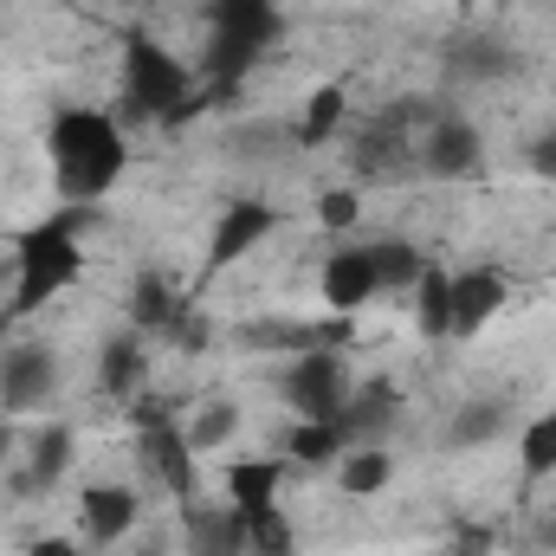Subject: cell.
<instances>
[{
    "mask_svg": "<svg viewBox=\"0 0 556 556\" xmlns=\"http://www.w3.org/2000/svg\"><path fill=\"white\" fill-rule=\"evenodd\" d=\"M46 162H52V188L59 201L72 207H98L117 181H124V162H130V142L117 130L111 111H91V104H65L46 130Z\"/></svg>",
    "mask_w": 556,
    "mask_h": 556,
    "instance_id": "cell-1",
    "label": "cell"
},
{
    "mask_svg": "<svg viewBox=\"0 0 556 556\" xmlns=\"http://www.w3.org/2000/svg\"><path fill=\"white\" fill-rule=\"evenodd\" d=\"M285 20H278V0H214L207 7V52H201V78L207 91H233L266 52L278 46Z\"/></svg>",
    "mask_w": 556,
    "mask_h": 556,
    "instance_id": "cell-2",
    "label": "cell"
},
{
    "mask_svg": "<svg viewBox=\"0 0 556 556\" xmlns=\"http://www.w3.org/2000/svg\"><path fill=\"white\" fill-rule=\"evenodd\" d=\"M91 227V207H59L52 220L20 233V285H13V311H39L46 298H59L65 285H78L85 273V247L78 233Z\"/></svg>",
    "mask_w": 556,
    "mask_h": 556,
    "instance_id": "cell-3",
    "label": "cell"
},
{
    "mask_svg": "<svg viewBox=\"0 0 556 556\" xmlns=\"http://www.w3.org/2000/svg\"><path fill=\"white\" fill-rule=\"evenodd\" d=\"M124 111L130 117H155V124H188L201 111V91H194V72L155 46L149 33H130L124 39Z\"/></svg>",
    "mask_w": 556,
    "mask_h": 556,
    "instance_id": "cell-4",
    "label": "cell"
},
{
    "mask_svg": "<svg viewBox=\"0 0 556 556\" xmlns=\"http://www.w3.org/2000/svg\"><path fill=\"white\" fill-rule=\"evenodd\" d=\"M350 395H356V376L343 350H298V363L285 369V408L298 420H337Z\"/></svg>",
    "mask_w": 556,
    "mask_h": 556,
    "instance_id": "cell-5",
    "label": "cell"
},
{
    "mask_svg": "<svg viewBox=\"0 0 556 556\" xmlns=\"http://www.w3.org/2000/svg\"><path fill=\"white\" fill-rule=\"evenodd\" d=\"M137 446H142V466H149L175 498L194 492V446H188V427H175L162 408H137Z\"/></svg>",
    "mask_w": 556,
    "mask_h": 556,
    "instance_id": "cell-6",
    "label": "cell"
},
{
    "mask_svg": "<svg viewBox=\"0 0 556 556\" xmlns=\"http://www.w3.org/2000/svg\"><path fill=\"white\" fill-rule=\"evenodd\" d=\"M52 395H59V356H52L46 343H20V350L0 356V402H7L13 415H33V408H46Z\"/></svg>",
    "mask_w": 556,
    "mask_h": 556,
    "instance_id": "cell-7",
    "label": "cell"
},
{
    "mask_svg": "<svg viewBox=\"0 0 556 556\" xmlns=\"http://www.w3.org/2000/svg\"><path fill=\"white\" fill-rule=\"evenodd\" d=\"M273 227H278V214L266 207V201H227L220 220H214V240H207V278L227 273L233 260H247Z\"/></svg>",
    "mask_w": 556,
    "mask_h": 556,
    "instance_id": "cell-8",
    "label": "cell"
},
{
    "mask_svg": "<svg viewBox=\"0 0 556 556\" xmlns=\"http://www.w3.org/2000/svg\"><path fill=\"white\" fill-rule=\"evenodd\" d=\"M420 104H395L389 117H376L363 137H356V175L363 181H402L408 168V117Z\"/></svg>",
    "mask_w": 556,
    "mask_h": 556,
    "instance_id": "cell-9",
    "label": "cell"
},
{
    "mask_svg": "<svg viewBox=\"0 0 556 556\" xmlns=\"http://www.w3.org/2000/svg\"><path fill=\"white\" fill-rule=\"evenodd\" d=\"M479 155H485L479 130H472L466 117H453V111H440V117L427 124V137H420V168H427V175H440V181L472 175V168H479Z\"/></svg>",
    "mask_w": 556,
    "mask_h": 556,
    "instance_id": "cell-10",
    "label": "cell"
},
{
    "mask_svg": "<svg viewBox=\"0 0 556 556\" xmlns=\"http://www.w3.org/2000/svg\"><path fill=\"white\" fill-rule=\"evenodd\" d=\"M505 298H511V278L498 273V266H466V273H453V337H479V330L505 311Z\"/></svg>",
    "mask_w": 556,
    "mask_h": 556,
    "instance_id": "cell-11",
    "label": "cell"
},
{
    "mask_svg": "<svg viewBox=\"0 0 556 556\" xmlns=\"http://www.w3.org/2000/svg\"><path fill=\"white\" fill-rule=\"evenodd\" d=\"M440 65H446V78H459V85H498V78L518 72V52H511L498 33H459V39H446Z\"/></svg>",
    "mask_w": 556,
    "mask_h": 556,
    "instance_id": "cell-12",
    "label": "cell"
},
{
    "mask_svg": "<svg viewBox=\"0 0 556 556\" xmlns=\"http://www.w3.org/2000/svg\"><path fill=\"white\" fill-rule=\"evenodd\" d=\"M181 551L188 556H247V511L240 505H188L181 518Z\"/></svg>",
    "mask_w": 556,
    "mask_h": 556,
    "instance_id": "cell-13",
    "label": "cell"
},
{
    "mask_svg": "<svg viewBox=\"0 0 556 556\" xmlns=\"http://www.w3.org/2000/svg\"><path fill=\"white\" fill-rule=\"evenodd\" d=\"M78 525H85V538H91L98 551L124 544V538L137 531V492H130V485H85V492H78Z\"/></svg>",
    "mask_w": 556,
    "mask_h": 556,
    "instance_id": "cell-14",
    "label": "cell"
},
{
    "mask_svg": "<svg viewBox=\"0 0 556 556\" xmlns=\"http://www.w3.org/2000/svg\"><path fill=\"white\" fill-rule=\"evenodd\" d=\"M72 453H78V440H72V427H39L33 440H26V472H20V498H39V492H52L65 472H72Z\"/></svg>",
    "mask_w": 556,
    "mask_h": 556,
    "instance_id": "cell-15",
    "label": "cell"
},
{
    "mask_svg": "<svg viewBox=\"0 0 556 556\" xmlns=\"http://www.w3.org/2000/svg\"><path fill=\"white\" fill-rule=\"evenodd\" d=\"M324 304L330 311H363L369 298H376V266H369V247H337L330 260H324Z\"/></svg>",
    "mask_w": 556,
    "mask_h": 556,
    "instance_id": "cell-16",
    "label": "cell"
},
{
    "mask_svg": "<svg viewBox=\"0 0 556 556\" xmlns=\"http://www.w3.org/2000/svg\"><path fill=\"white\" fill-rule=\"evenodd\" d=\"M395 415H402V389L395 382H369V389L350 395V408L337 415V427H343L350 446H382V433L395 427Z\"/></svg>",
    "mask_w": 556,
    "mask_h": 556,
    "instance_id": "cell-17",
    "label": "cell"
},
{
    "mask_svg": "<svg viewBox=\"0 0 556 556\" xmlns=\"http://www.w3.org/2000/svg\"><path fill=\"white\" fill-rule=\"evenodd\" d=\"M142 382H149V356H142V330H111L104 350H98V389L111 402H130Z\"/></svg>",
    "mask_w": 556,
    "mask_h": 556,
    "instance_id": "cell-18",
    "label": "cell"
},
{
    "mask_svg": "<svg viewBox=\"0 0 556 556\" xmlns=\"http://www.w3.org/2000/svg\"><path fill=\"white\" fill-rule=\"evenodd\" d=\"M278 485H285V466L278 459H240V466H227V505H240L247 518L253 511H273Z\"/></svg>",
    "mask_w": 556,
    "mask_h": 556,
    "instance_id": "cell-19",
    "label": "cell"
},
{
    "mask_svg": "<svg viewBox=\"0 0 556 556\" xmlns=\"http://www.w3.org/2000/svg\"><path fill=\"white\" fill-rule=\"evenodd\" d=\"M175 317H181V298H175V278L168 273H137L130 285V330H175Z\"/></svg>",
    "mask_w": 556,
    "mask_h": 556,
    "instance_id": "cell-20",
    "label": "cell"
},
{
    "mask_svg": "<svg viewBox=\"0 0 556 556\" xmlns=\"http://www.w3.org/2000/svg\"><path fill=\"white\" fill-rule=\"evenodd\" d=\"M343 124H350V91L343 85H317L311 104H304V117H298V149H324Z\"/></svg>",
    "mask_w": 556,
    "mask_h": 556,
    "instance_id": "cell-21",
    "label": "cell"
},
{
    "mask_svg": "<svg viewBox=\"0 0 556 556\" xmlns=\"http://www.w3.org/2000/svg\"><path fill=\"white\" fill-rule=\"evenodd\" d=\"M389 479H395V459H389V446H350V453L337 459V485H343L350 498H376Z\"/></svg>",
    "mask_w": 556,
    "mask_h": 556,
    "instance_id": "cell-22",
    "label": "cell"
},
{
    "mask_svg": "<svg viewBox=\"0 0 556 556\" xmlns=\"http://www.w3.org/2000/svg\"><path fill=\"white\" fill-rule=\"evenodd\" d=\"M369 266H376V291H415L420 273H427V253L415 240H376Z\"/></svg>",
    "mask_w": 556,
    "mask_h": 556,
    "instance_id": "cell-23",
    "label": "cell"
},
{
    "mask_svg": "<svg viewBox=\"0 0 556 556\" xmlns=\"http://www.w3.org/2000/svg\"><path fill=\"white\" fill-rule=\"evenodd\" d=\"M415 324H420V337H453V273H446V266H427V273H420Z\"/></svg>",
    "mask_w": 556,
    "mask_h": 556,
    "instance_id": "cell-24",
    "label": "cell"
},
{
    "mask_svg": "<svg viewBox=\"0 0 556 556\" xmlns=\"http://www.w3.org/2000/svg\"><path fill=\"white\" fill-rule=\"evenodd\" d=\"M285 453H291L298 466H330V459L350 453V440H343L337 420H298V427L285 433Z\"/></svg>",
    "mask_w": 556,
    "mask_h": 556,
    "instance_id": "cell-25",
    "label": "cell"
},
{
    "mask_svg": "<svg viewBox=\"0 0 556 556\" xmlns=\"http://www.w3.org/2000/svg\"><path fill=\"white\" fill-rule=\"evenodd\" d=\"M498 433H505V402H485V395H479V402H466L459 415L446 420V446H453V453L485 446V440H498Z\"/></svg>",
    "mask_w": 556,
    "mask_h": 556,
    "instance_id": "cell-26",
    "label": "cell"
},
{
    "mask_svg": "<svg viewBox=\"0 0 556 556\" xmlns=\"http://www.w3.org/2000/svg\"><path fill=\"white\" fill-rule=\"evenodd\" d=\"M518 466H525V479H551L556 472V408L518 433Z\"/></svg>",
    "mask_w": 556,
    "mask_h": 556,
    "instance_id": "cell-27",
    "label": "cell"
},
{
    "mask_svg": "<svg viewBox=\"0 0 556 556\" xmlns=\"http://www.w3.org/2000/svg\"><path fill=\"white\" fill-rule=\"evenodd\" d=\"M247 556H298V538H291V518L285 511H253L247 518Z\"/></svg>",
    "mask_w": 556,
    "mask_h": 556,
    "instance_id": "cell-28",
    "label": "cell"
},
{
    "mask_svg": "<svg viewBox=\"0 0 556 556\" xmlns=\"http://www.w3.org/2000/svg\"><path fill=\"white\" fill-rule=\"evenodd\" d=\"M233 433H240V408H233V402H207L201 415L188 420V446H194V453H214V446H227Z\"/></svg>",
    "mask_w": 556,
    "mask_h": 556,
    "instance_id": "cell-29",
    "label": "cell"
},
{
    "mask_svg": "<svg viewBox=\"0 0 556 556\" xmlns=\"http://www.w3.org/2000/svg\"><path fill=\"white\" fill-rule=\"evenodd\" d=\"M356 214H363V194H356V188H324V194H317V220H324L330 233L356 227Z\"/></svg>",
    "mask_w": 556,
    "mask_h": 556,
    "instance_id": "cell-30",
    "label": "cell"
},
{
    "mask_svg": "<svg viewBox=\"0 0 556 556\" xmlns=\"http://www.w3.org/2000/svg\"><path fill=\"white\" fill-rule=\"evenodd\" d=\"M525 155H531V168H538L544 181H556V124H551V130H544V137H538V142H531Z\"/></svg>",
    "mask_w": 556,
    "mask_h": 556,
    "instance_id": "cell-31",
    "label": "cell"
},
{
    "mask_svg": "<svg viewBox=\"0 0 556 556\" xmlns=\"http://www.w3.org/2000/svg\"><path fill=\"white\" fill-rule=\"evenodd\" d=\"M453 556H492V538H485L479 525H466V531H459V544H453Z\"/></svg>",
    "mask_w": 556,
    "mask_h": 556,
    "instance_id": "cell-32",
    "label": "cell"
},
{
    "mask_svg": "<svg viewBox=\"0 0 556 556\" xmlns=\"http://www.w3.org/2000/svg\"><path fill=\"white\" fill-rule=\"evenodd\" d=\"M26 556H85V551H78L72 538H33V551Z\"/></svg>",
    "mask_w": 556,
    "mask_h": 556,
    "instance_id": "cell-33",
    "label": "cell"
},
{
    "mask_svg": "<svg viewBox=\"0 0 556 556\" xmlns=\"http://www.w3.org/2000/svg\"><path fill=\"white\" fill-rule=\"evenodd\" d=\"M538 544H544V551H556V518H544V525H538Z\"/></svg>",
    "mask_w": 556,
    "mask_h": 556,
    "instance_id": "cell-34",
    "label": "cell"
},
{
    "mask_svg": "<svg viewBox=\"0 0 556 556\" xmlns=\"http://www.w3.org/2000/svg\"><path fill=\"white\" fill-rule=\"evenodd\" d=\"M7 453H13V427H0V466H7Z\"/></svg>",
    "mask_w": 556,
    "mask_h": 556,
    "instance_id": "cell-35",
    "label": "cell"
},
{
    "mask_svg": "<svg viewBox=\"0 0 556 556\" xmlns=\"http://www.w3.org/2000/svg\"><path fill=\"white\" fill-rule=\"evenodd\" d=\"M142 556H162V551H142Z\"/></svg>",
    "mask_w": 556,
    "mask_h": 556,
    "instance_id": "cell-36",
    "label": "cell"
}]
</instances>
